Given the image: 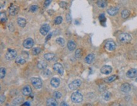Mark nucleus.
Masks as SVG:
<instances>
[{
	"label": "nucleus",
	"instance_id": "nucleus-1",
	"mask_svg": "<svg viewBox=\"0 0 137 106\" xmlns=\"http://www.w3.org/2000/svg\"><path fill=\"white\" fill-rule=\"evenodd\" d=\"M132 39L131 36L128 33H121L118 37V40L120 42L123 44H127L130 42Z\"/></svg>",
	"mask_w": 137,
	"mask_h": 106
},
{
	"label": "nucleus",
	"instance_id": "nucleus-2",
	"mask_svg": "<svg viewBox=\"0 0 137 106\" xmlns=\"http://www.w3.org/2000/svg\"><path fill=\"white\" fill-rule=\"evenodd\" d=\"M71 100L74 103H80L83 100V95L79 92H75L71 95Z\"/></svg>",
	"mask_w": 137,
	"mask_h": 106
},
{
	"label": "nucleus",
	"instance_id": "nucleus-3",
	"mask_svg": "<svg viewBox=\"0 0 137 106\" xmlns=\"http://www.w3.org/2000/svg\"><path fill=\"white\" fill-rule=\"evenodd\" d=\"M17 56V53L15 49H9L5 55V58L7 61H12Z\"/></svg>",
	"mask_w": 137,
	"mask_h": 106
},
{
	"label": "nucleus",
	"instance_id": "nucleus-4",
	"mask_svg": "<svg viewBox=\"0 0 137 106\" xmlns=\"http://www.w3.org/2000/svg\"><path fill=\"white\" fill-rule=\"evenodd\" d=\"M31 83L33 87L36 89H40L42 86V82L41 80L39 78H35V77L32 78Z\"/></svg>",
	"mask_w": 137,
	"mask_h": 106
},
{
	"label": "nucleus",
	"instance_id": "nucleus-5",
	"mask_svg": "<svg viewBox=\"0 0 137 106\" xmlns=\"http://www.w3.org/2000/svg\"><path fill=\"white\" fill-rule=\"evenodd\" d=\"M81 84H82V82H81L80 80H75L74 81H73L72 82H71L69 84V88L71 90H76L80 86Z\"/></svg>",
	"mask_w": 137,
	"mask_h": 106
},
{
	"label": "nucleus",
	"instance_id": "nucleus-6",
	"mask_svg": "<svg viewBox=\"0 0 137 106\" xmlns=\"http://www.w3.org/2000/svg\"><path fill=\"white\" fill-rule=\"evenodd\" d=\"M53 69L58 73L59 75H63L64 73V69L62 65L60 63H55L53 66Z\"/></svg>",
	"mask_w": 137,
	"mask_h": 106
},
{
	"label": "nucleus",
	"instance_id": "nucleus-7",
	"mask_svg": "<svg viewBox=\"0 0 137 106\" xmlns=\"http://www.w3.org/2000/svg\"><path fill=\"white\" fill-rule=\"evenodd\" d=\"M33 44H34V42H33V40L31 38H28V39L25 40L23 42L24 47L28 49H30L33 47Z\"/></svg>",
	"mask_w": 137,
	"mask_h": 106
},
{
	"label": "nucleus",
	"instance_id": "nucleus-8",
	"mask_svg": "<svg viewBox=\"0 0 137 106\" xmlns=\"http://www.w3.org/2000/svg\"><path fill=\"white\" fill-rule=\"evenodd\" d=\"M49 30H50V26L48 24H44L40 29V33L42 35H47V33L49 32Z\"/></svg>",
	"mask_w": 137,
	"mask_h": 106
},
{
	"label": "nucleus",
	"instance_id": "nucleus-9",
	"mask_svg": "<svg viewBox=\"0 0 137 106\" xmlns=\"http://www.w3.org/2000/svg\"><path fill=\"white\" fill-rule=\"evenodd\" d=\"M112 70V68L111 66H108V65H105L100 69V72L104 75H109L111 73Z\"/></svg>",
	"mask_w": 137,
	"mask_h": 106
},
{
	"label": "nucleus",
	"instance_id": "nucleus-10",
	"mask_svg": "<svg viewBox=\"0 0 137 106\" xmlns=\"http://www.w3.org/2000/svg\"><path fill=\"white\" fill-rule=\"evenodd\" d=\"M126 76L129 78H133L137 77V69L135 68H131L128 71Z\"/></svg>",
	"mask_w": 137,
	"mask_h": 106
},
{
	"label": "nucleus",
	"instance_id": "nucleus-11",
	"mask_svg": "<svg viewBox=\"0 0 137 106\" xmlns=\"http://www.w3.org/2000/svg\"><path fill=\"white\" fill-rule=\"evenodd\" d=\"M19 7L16 5H12L9 8V14L11 16H15L18 13Z\"/></svg>",
	"mask_w": 137,
	"mask_h": 106
},
{
	"label": "nucleus",
	"instance_id": "nucleus-12",
	"mask_svg": "<svg viewBox=\"0 0 137 106\" xmlns=\"http://www.w3.org/2000/svg\"><path fill=\"white\" fill-rule=\"evenodd\" d=\"M116 44L113 41L108 42H106V45H105L106 49L109 51H113L116 49Z\"/></svg>",
	"mask_w": 137,
	"mask_h": 106
},
{
	"label": "nucleus",
	"instance_id": "nucleus-13",
	"mask_svg": "<svg viewBox=\"0 0 137 106\" xmlns=\"http://www.w3.org/2000/svg\"><path fill=\"white\" fill-rule=\"evenodd\" d=\"M121 90L124 93H128L131 90V86L129 83H125L121 86Z\"/></svg>",
	"mask_w": 137,
	"mask_h": 106
},
{
	"label": "nucleus",
	"instance_id": "nucleus-14",
	"mask_svg": "<svg viewBox=\"0 0 137 106\" xmlns=\"http://www.w3.org/2000/svg\"><path fill=\"white\" fill-rule=\"evenodd\" d=\"M118 12H119V8L117 7H111L107 10L108 13L111 16L116 15L118 13Z\"/></svg>",
	"mask_w": 137,
	"mask_h": 106
},
{
	"label": "nucleus",
	"instance_id": "nucleus-15",
	"mask_svg": "<svg viewBox=\"0 0 137 106\" xmlns=\"http://www.w3.org/2000/svg\"><path fill=\"white\" fill-rule=\"evenodd\" d=\"M32 88L29 85H27V86H24L23 89H22V94H24V95L25 96H28L32 94Z\"/></svg>",
	"mask_w": 137,
	"mask_h": 106
},
{
	"label": "nucleus",
	"instance_id": "nucleus-16",
	"mask_svg": "<svg viewBox=\"0 0 137 106\" xmlns=\"http://www.w3.org/2000/svg\"><path fill=\"white\" fill-rule=\"evenodd\" d=\"M51 86L53 87H54V88H57L59 86V84H60V80L58 78H53L51 79Z\"/></svg>",
	"mask_w": 137,
	"mask_h": 106
},
{
	"label": "nucleus",
	"instance_id": "nucleus-17",
	"mask_svg": "<svg viewBox=\"0 0 137 106\" xmlns=\"http://www.w3.org/2000/svg\"><path fill=\"white\" fill-rule=\"evenodd\" d=\"M94 58H95V56L93 54H90L88 55L87 56V57L85 59V61L87 64H91V63L94 61Z\"/></svg>",
	"mask_w": 137,
	"mask_h": 106
},
{
	"label": "nucleus",
	"instance_id": "nucleus-18",
	"mask_svg": "<svg viewBox=\"0 0 137 106\" xmlns=\"http://www.w3.org/2000/svg\"><path fill=\"white\" fill-rule=\"evenodd\" d=\"M97 4L99 8H104L106 7L108 4V2H107V0H97Z\"/></svg>",
	"mask_w": 137,
	"mask_h": 106
},
{
	"label": "nucleus",
	"instance_id": "nucleus-19",
	"mask_svg": "<svg viewBox=\"0 0 137 106\" xmlns=\"http://www.w3.org/2000/svg\"><path fill=\"white\" fill-rule=\"evenodd\" d=\"M47 105L49 106H56L58 102L54 98H49L47 100Z\"/></svg>",
	"mask_w": 137,
	"mask_h": 106
},
{
	"label": "nucleus",
	"instance_id": "nucleus-20",
	"mask_svg": "<svg viewBox=\"0 0 137 106\" xmlns=\"http://www.w3.org/2000/svg\"><path fill=\"white\" fill-rule=\"evenodd\" d=\"M55 57V54L54 53H46L44 55V59L46 60H47V61H52Z\"/></svg>",
	"mask_w": 137,
	"mask_h": 106
},
{
	"label": "nucleus",
	"instance_id": "nucleus-21",
	"mask_svg": "<svg viewBox=\"0 0 137 106\" xmlns=\"http://www.w3.org/2000/svg\"><path fill=\"white\" fill-rule=\"evenodd\" d=\"M17 24L21 28H24L26 25V20L23 18H18L17 19Z\"/></svg>",
	"mask_w": 137,
	"mask_h": 106
},
{
	"label": "nucleus",
	"instance_id": "nucleus-22",
	"mask_svg": "<svg viewBox=\"0 0 137 106\" xmlns=\"http://www.w3.org/2000/svg\"><path fill=\"white\" fill-rule=\"evenodd\" d=\"M67 46H68V49L70 51H73L76 48V43L73 41H70L68 42Z\"/></svg>",
	"mask_w": 137,
	"mask_h": 106
},
{
	"label": "nucleus",
	"instance_id": "nucleus-23",
	"mask_svg": "<svg viewBox=\"0 0 137 106\" xmlns=\"http://www.w3.org/2000/svg\"><path fill=\"white\" fill-rule=\"evenodd\" d=\"M102 97L103 99L106 101H108L111 99V94L109 92H104L102 95Z\"/></svg>",
	"mask_w": 137,
	"mask_h": 106
},
{
	"label": "nucleus",
	"instance_id": "nucleus-24",
	"mask_svg": "<svg viewBox=\"0 0 137 106\" xmlns=\"http://www.w3.org/2000/svg\"><path fill=\"white\" fill-rule=\"evenodd\" d=\"M16 63L18 64V65H24L25 64L26 62L25 59L24 58V57H22V56H18L16 58Z\"/></svg>",
	"mask_w": 137,
	"mask_h": 106
},
{
	"label": "nucleus",
	"instance_id": "nucleus-25",
	"mask_svg": "<svg viewBox=\"0 0 137 106\" xmlns=\"http://www.w3.org/2000/svg\"><path fill=\"white\" fill-rule=\"evenodd\" d=\"M37 66L40 69H44L47 66V64L44 61H40L37 63Z\"/></svg>",
	"mask_w": 137,
	"mask_h": 106
},
{
	"label": "nucleus",
	"instance_id": "nucleus-26",
	"mask_svg": "<svg viewBox=\"0 0 137 106\" xmlns=\"http://www.w3.org/2000/svg\"><path fill=\"white\" fill-rule=\"evenodd\" d=\"M23 100H24V98H22V97H18L15 98V99L13 100V105H15V106H17L18 104L22 103Z\"/></svg>",
	"mask_w": 137,
	"mask_h": 106
},
{
	"label": "nucleus",
	"instance_id": "nucleus-27",
	"mask_svg": "<svg viewBox=\"0 0 137 106\" xmlns=\"http://www.w3.org/2000/svg\"><path fill=\"white\" fill-rule=\"evenodd\" d=\"M117 78V76L116 75H112L109 77H108L104 79V82L106 83H111L113 81H114Z\"/></svg>",
	"mask_w": 137,
	"mask_h": 106
},
{
	"label": "nucleus",
	"instance_id": "nucleus-28",
	"mask_svg": "<svg viewBox=\"0 0 137 106\" xmlns=\"http://www.w3.org/2000/svg\"><path fill=\"white\" fill-rule=\"evenodd\" d=\"M130 15V12L129 10H124L122 11L121 12V16L123 18L125 19V18H127L128 16Z\"/></svg>",
	"mask_w": 137,
	"mask_h": 106
},
{
	"label": "nucleus",
	"instance_id": "nucleus-29",
	"mask_svg": "<svg viewBox=\"0 0 137 106\" xmlns=\"http://www.w3.org/2000/svg\"><path fill=\"white\" fill-rule=\"evenodd\" d=\"M83 54V52L82 50L81 49H78L75 51V57L76 58H78V59H80L82 57Z\"/></svg>",
	"mask_w": 137,
	"mask_h": 106
},
{
	"label": "nucleus",
	"instance_id": "nucleus-30",
	"mask_svg": "<svg viewBox=\"0 0 137 106\" xmlns=\"http://www.w3.org/2000/svg\"><path fill=\"white\" fill-rule=\"evenodd\" d=\"M62 22H63V18L61 17V16H57L54 19V24L56 25H59L62 23Z\"/></svg>",
	"mask_w": 137,
	"mask_h": 106
},
{
	"label": "nucleus",
	"instance_id": "nucleus-31",
	"mask_svg": "<svg viewBox=\"0 0 137 106\" xmlns=\"http://www.w3.org/2000/svg\"><path fill=\"white\" fill-rule=\"evenodd\" d=\"M56 43L58 44L59 45H61V46H64V45H65V41L63 38L61 37L58 38V39L56 40Z\"/></svg>",
	"mask_w": 137,
	"mask_h": 106
},
{
	"label": "nucleus",
	"instance_id": "nucleus-32",
	"mask_svg": "<svg viewBox=\"0 0 137 106\" xmlns=\"http://www.w3.org/2000/svg\"><path fill=\"white\" fill-rule=\"evenodd\" d=\"M0 20H1V22H5L7 20V17H6V15L5 13L4 12H1L0 13Z\"/></svg>",
	"mask_w": 137,
	"mask_h": 106
},
{
	"label": "nucleus",
	"instance_id": "nucleus-33",
	"mask_svg": "<svg viewBox=\"0 0 137 106\" xmlns=\"http://www.w3.org/2000/svg\"><path fill=\"white\" fill-rule=\"evenodd\" d=\"M6 75V69L4 68H0V78L3 79Z\"/></svg>",
	"mask_w": 137,
	"mask_h": 106
},
{
	"label": "nucleus",
	"instance_id": "nucleus-34",
	"mask_svg": "<svg viewBox=\"0 0 137 106\" xmlns=\"http://www.w3.org/2000/svg\"><path fill=\"white\" fill-rule=\"evenodd\" d=\"M42 75L43 77H49V76L51 75V71L49 70V69H44L43 71L42 72Z\"/></svg>",
	"mask_w": 137,
	"mask_h": 106
},
{
	"label": "nucleus",
	"instance_id": "nucleus-35",
	"mask_svg": "<svg viewBox=\"0 0 137 106\" xmlns=\"http://www.w3.org/2000/svg\"><path fill=\"white\" fill-rule=\"evenodd\" d=\"M41 49L40 47H35L32 50V54H33V55L35 56L38 55L39 54L41 53Z\"/></svg>",
	"mask_w": 137,
	"mask_h": 106
},
{
	"label": "nucleus",
	"instance_id": "nucleus-36",
	"mask_svg": "<svg viewBox=\"0 0 137 106\" xmlns=\"http://www.w3.org/2000/svg\"><path fill=\"white\" fill-rule=\"evenodd\" d=\"M61 96H62L61 94L58 91H56V92L53 93V97L55 99H59L61 97Z\"/></svg>",
	"mask_w": 137,
	"mask_h": 106
},
{
	"label": "nucleus",
	"instance_id": "nucleus-37",
	"mask_svg": "<svg viewBox=\"0 0 137 106\" xmlns=\"http://www.w3.org/2000/svg\"><path fill=\"white\" fill-rule=\"evenodd\" d=\"M99 19L100 20V22L101 23H104V22H106V17H105V15L104 13H102L100 14V15H99Z\"/></svg>",
	"mask_w": 137,
	"mask_h": 106
},
{
	"label": "nucleus",
	"instance_id": "nucleus-38",
	"mask_svg": "<svg viewBox=\"0 0 137 106\" xmlns=\"http://www.w3.org/2000/svg\"><path fill=\"white\" fill-rule=\"evenodd\" d=\"M38 8H39V6H37V5H32L30 7V11L31 12H35L38 10Z\"/></svg>",
	"mask_w": 137,
	"mask_h": 106
},
{
	"label": "nucleus",
	"instance_id": "nucleus-39",
	"mask_svg": "<svg viewBox=\"0 0 137 106\" xmlns=\"http://www.w3.org/2000/svg\"><path fill=\"white\" fill-rule=\"evenodd\" d=\"M51 1H52V0H46L45 2L44 3V6L45 8H47L50 5V4H51Z\"/></svg>",
	"mask_w": 137,
	"mask_h": 106
},
{
	"label": "nucleus",
	"instance_id": "nucleus-40",
	"mask_svg": "<svg viewBox=\"0 0 137 106\" xmlns=\"http://www.w3.org/2000/svg\"><path fill=\"white\" fill-rule=\"evenodd\" d=\"M59 6L62 8H66L67 7V4L66 2H61L59 3Z\"/></svg>",
	"mask_w": 137,
	"mask_h": 106
},
{
	"label": "nucleus",
	"instance_id": "nucleus-41",
	"mask_svg": "<svg viewBox=\"0 0 137 106\" xmlns=\"http://www.w3.org/2000/svg\"><path fill=\"white\" fill-rule=\"evenodd\" d=\"M5 98H6V97L4 96V95H1V97H0V102H1V104H3L4 102Z\"/></svg>",
	"mask_w": 137,
	"mask_h": 106
},
{
	"label": "nucleus",
	"instance_id": "nucleus-42",
	"mask_svg": "<svg viewBox=\"0 0 137 106\" xmlns=\"http://www.w3.org/2000/svg\"><path fill=\"white\" fill-rule=\"evenodd\" d=\"M66 21L69 23L71 22V16L70 14H68L66 15Z\"/></svg>",
	"mask_w": 137,
	"mask_h": 106
},
{
	"label": "nucleus",
	"instance_id": "nucleus-43",
	"mask_svg": "<svg viewBox=\"0 0 137 106\" xmlns=\"http://www.w3.org/2000/svg\"><path fill=\"white\" fill-rule=\"evenodd\" d=\"M23 106H30V104L28 102H25V103L23 104Z\"/></svg>",
	"mask_w": 137,
	"mask_h": 106
},
{
	"label": "nucleus",
	"instance_id": "nucleus-44",
	"mask_svg": "<svg viewBox=\"0 0 137 106\" xmlns=\"http://www.w3.org/2000/svg\"><path fill=\"white\" fill-rule=\"evenodd\" d=\"M61 106H68V105H67V104H66L65 103V102H61Z\"/></svg>",
	"mask_w": 137,
	"mask_h": 106
},
{
	"label": "nucleus",
	"instance_id": "nucleus-45",
	"mask_svg": "<svg viewBox=\"0 0 137 106\" xmlns=\"http://www.w3.org/2000/svg\"><path fill=\"white\" fill-rule=\"evenodd\" d=\"M91 1H93V0H91Z\"/></svg>",
	"mask_w": 137,
	"mask_h": 106
}]
</instances>
